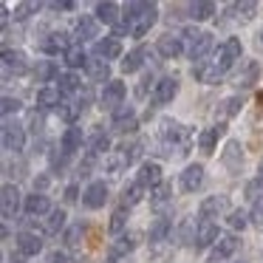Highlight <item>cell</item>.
Wrapping results in <instances>:
<instances>
[{"label":"cell","instance_id":"cell-11","mask_svg":"<svg viewBox=\"0 0 263 263\" xmlns=\"http://www.w3.org/2000/svg\"><path fill=\"white\" fill-rule=\"evenodd\" d=\"M221 161L232 176H238L240 167H243V147H240V142H235V139L227 142V147H223V153H221Z\"/></svg>","mask_w":263,"mask_h":263},{"label":"cell","instance_id":"cell-38","mask_svg":"<svg viewBox=\"0 0 263 263\" xmlns=\"http://www.w3.org/2000/svg\"><path fill=\"white\" fill-rule=\"evenodd\" d=\"M88 153H91V156H97V159H99V156H108L110 153V139H108V133H102V130H99V133H93V136H91V142H88Z\"/></svg>","mask_w":263,"mask_h":263},{"label":"cell","instance_id":"cell-46","mask_svg":"<svg viewBox=\"0 0 263 263\" xmlns=\"http://www.w3.org/2000/svg\"><path fill=\"white\" fill-rule=\"evenodd\" d=\"M249 221L255 223L257 229H263V198L255 201V206H252V212H249Z\"/></svg>","mask_w":263,"mask_h":263},{"label":"cell","instance_id":"cell-6","mask_svg":"<svg viewBox=\"0 0 263 263\" xmlns=\"http://www.w3.org/2000/svg\"><path fill=\"white\" fill-rule=\"evenodd\" d=\"M23 147H26V130H23V125L6 119V122H3V150L17 156V153H23Z\"/></svg>","mask_w":263,"mask_h":263},{"label":"cell","instance_id":"cell-22","mask_svg":"<svg viewBox=\"0 0 263 263\" xmlns=\"http://www.w3.org/2000/svg\"><path fill=\"white\" fill-rule=\"evenodd\" d=\"M227 14H229V20L232 23H249L252 17L257 14V3H252V0H243V3H232V6L227 9Z\"/></svg>","mask_w":263,"mask_h":263},{"label":"cell","instance_id":"cell-53","mask_svg":"<svg viewBox=\"0 0 263 263\" xmlns=\"http://www.w3.org/2000/svg\"><path fill=\"white\" fill-rule=\"evenodd\" d=\"M65 198L74 201V198H77V187H68V190H65Z\"/></svg>","mask_w":263,"mask_h":263},{"label":"cell","instance_id":"cell-7","mask_svg":"<svg viewBox=\"0 0 263 263\" xmlns=\"http://www.w3.org/2000/svg\"><path fill=\"white\" fill-rule=\"evenodd\" d=\"M125 93H127L125 82L110 80L108 85L102 88V97H99V102H102V108H105V110H119L122 105H125Z\"/></svg>","mask_w":263,"mask_h":263},{"label":"cell","instance_id":"cell-43","mask_svg":"<svg viewBox=\"0 0 263 263\" xmlns=\"http://www.w3.org/2000/svg\"><path fill=\"white\" fill-rule=\"evenodd\" d=\"M246 195H249V198H255V201L263 195V167L257 170V176L249 181V187H246Z\"/></svg>","mask_w":263,"mask_h":263},{"label":"cell","instance_id":"cell-26","mask_svg":"<svg viewBox=\"0 0 263 263\" xmlns=\"http://www.w3.org/2000/svg\"><path fill=\"white\" fill-rule=\"evenodd\" d=\"M46 212H51V201H48V195L34 193V195H29V198H26V215L40 218V215H46Z\"/></svg>","mask_w":263,"mask_h":263},{"label":"cell","instance_id":"cell-17","mask_svg":"<svg viewBox=\"0 0 263 263\" xmlns=\"http://www.w3.org/2000/svg\"><path fill=\"white\" fill-rule=\"evenodd\" d=\"M159 54L164 60H176L178 54H184V40H181V34H161L159 37Z\"/></svg>","mask_w":263,"mask_h":263},{"label":"cell","instance_id":"cell-54","mask_svg":"<svg viewBox=\"0 0 263 263\" xmlns=\"http://www.w3.org/2000/svg\"><path fill=\"white\" fill-rule=\"evenodd\" d=\"M255 43H257V48H263V29L257 31V40H255Z\"/></svg>","mask_w":263,"mask_h":263},{"label":"cell","instance_id":"cell-15","mask_svg":"<svg viewBox=\"0 0 263 263\" xmlns=\"http://www.w3.org/2000/svg\"><path fill=\"white\" fill-rule=\"evenodd\" d=\"M114 130L116 133H130L136 130V110H133V105H122L119 110H114Z\"/></svg>","mask_w":263,"mask_h":263},{"label":"cell","instance_id":"cell-19","mask_svg":"<svg viewBox=\"0 0 263 263\" xmlns=\"http://www.w3.org/2000/svg\"><path fill=\"white\" fill-rule=\"evenodd\" d=\"M218 223L215 221H198V235H195V249H206V246L218 243Z\"/></svg>","mask_w":263,"mask_h":263},{"label":"cell","instance_id":"cell-9","mask_svg":"<svg viewBox=\"0 0 263 263\" xmlns=\"http://www.w3.org/2000/svg\"><path fill=\"white\" fill-rule=\"evenodd\" d=\"M85 108H88V91H80L77 97L63 99V105L57 108V114L63 116L65 122H77V116H80Z\"/></svg>","mask_w":263,"mask_h":263},{"label":"cell","instance_id":"cell-4","mask_svg":"<svg viewBox=\"0 0 263 263\" xmlns=\"http://www.w3.org/2000/svg\"><path fill=\"white\" fill-rule=\"evenodd\" d=\"M181 40H184V54L190 60H201L212 48V34L204 29H195V26L181 31Z\"/></svg>","mask_w":263,"mask_h":263},{"label":"cell","instance_id":"cell-36","mask_svg":"<svg viewBox=\"0 0 263 263\" xmlns=\"http://www.w3.org/2000/svg\"><path fill=\"white\" fill-rule=\"evenodd\" d=\"M97 20L105 26H116L119 23V6L116 3H97Z\"/></svg>","mask_w":263,"mask_h":263},{"label":"cell","instance_id":"cell-12","mask_svg":"<svg viewBox=\"0 0 263 263\" xmlns=\"http://www.w3.org/2000/svg\"><path fill=\"white\" fill-rule=\"evenodd\" d=\"M105 201H108V184L105 181L88 184V190L82 193V204H85L88 210H99V206H105Z\"/></svg>","mask_w":263,"mask_h":263},{"label":"cell","instance_id":"cell-55","mask_svg":"<svg viewBox=\"0 0 263 263\" xmlns=\"http://www.w3.org/2000/svg\"><path fill=\"white\" fill-rule=\"evenodd\" d=\"M257 105H263V93H257Z\"/></svg>","mask_w":263,"mask_h":263},{"label":"cell","instance_id":"cell-5","mask_svg":"<svg viewBox=\"0 0 263 263\" xmlns=\"http://www.w3.org/2000/svg\"><path fill=\"white\" fill-rule=\"evenodd\" d=\"M139 153H142V144H122V147H116V150H110L108 156H105V167H108V173H122V170H127V167L133 164V161L139 159Z\"/></svg>","mask_w":263,"mask_h":263},{"label":"cell","instance_id":"cell-20","mask_svg":"<svg viewBox=\"0 0 263 263\" xmlns=\"http://www.w3.org/2000/svg\"><path fill=\"white\" fill-rule=\"evenodd\" d=\"M235 249H238V238H235V235H221V238H218V243L212 246L210 263H223Z\"/></svg>","mask_w":263,"mask_h":263},{"label":"cell","instance_id":"cell-40","mask_svg":"<svg viewBox=\"0 0 263 263\" xmlns=\"http://www.w3.org/2000/svg\"><path fill=\"white\" fill-rule=\"evenodd\" d=\"M142 193H144V187L139 181H133L130 187H125V193H122V204H125V206L139 204V201H142Z\"/></svg>","mask_w":263,"mask_h":263},{"label":"cell","instance_id":"cell-31","mask_svg":"<svg viewBox=\"0 0 263 263\" xmlns=\"http://www.w3.org/2000/svg\"><path fill=\"white\" fill-rule=\"evenodd\" d=\"M144 57H150V51H147L144 46H136L125 60H122V71H125V74H133V71H139V68L144 65Z\"/></svg>","mask_w":263,"mask_h":263},{"label":"cell","instance_id":"cell-34","mask_svg":"<svg viewBox=\"0 0 263 263\" xmlns=\"http://www.w3.org/2000/svg\"><path fill=\"white\" fill-rule=\"evenodd\" d=\"M119 54H122L119 37H105V40L97 43V57H102V60H116Z\"/></svg>","mask_w":263,"mask_h":263},{"label":"cell","instance_id":"cell-13","mask_svg":"<svg viewBox=\"0 0 263 263\" xmlns=\"http://www.w3.org/2000/svg\"><path fill=\"white\" fill-rule=\"evenodd\" d=\"M176 93H178V80H173V77H164V80H159L156 82V88H153V105H167V102H173L176 99Z\"/></svg>","mask_w":263,"mask_h":263},{"label":"cell","instance_id":"cell-48","mask_svg":"<svg viewBox=\"0 0 263 263\" xmlns=\"http://www.w3.org/2000/svg\"><path fill=\"white\" fill-rule=\"evenodd\" d=\"M37 9H40V3H20V6L14 9V20H26L29 12H37Z\"/></svg>","mask_w":263,"mask_h":263},{"label":"cell","instance_id":"cell-35","mask_svg":"<svg viewBox=\"0 0 263 263\" xmlns=\"http://www.w3.org/2000/svg\"><path fill=\"white\" fill-rule=\"evenodd\" d=\"M170 201H173V187H170V184H159V187H156L153 190V193H150V204H153V210H164V206L167 204H170Z\"/></svg>","mask_w":263,"mask_h":263},{"label":"cell","instance_id":"cell-56","mask_svg":"<svg viewBox=\"0 0 263 263\" xmlns=\"http://www.w3.org/2000/svg\"><path fill=\"white\" fill-rule=\"evenodd\" d=\"M240 263H243V260H240Z\"/></svg>","mask_w":263,"mask_h":263},{"label":"cell","instance_id":"cell-18","mask_svg":"<svg viewBox=\"0 0 263 263\" xmlns=\"http://www.w3.org/2000/svg\"><path fill=\"white\" fill-rule=\"evenodd\" d=\"M136 181L142 184L144 190H150V193H153L159 184H164V181H161V167L156 164V161H144L142 170H139V178H136Z\"/></svg>","mask_w":263,"mask_h":263},{"label":"cell","instance_id":"cell-50","mask_svg":"<svg viewBox=\"0 0 263 263\" xmlns=\"http://www.w3.org/2000/svg\"><path fill=\"white\" fill-rule=\"evenodd\" d=\"M238 108H240V99L238 97H229L227 102H223V114H227V116H235V114H238Z\"/></svg>","mask_w":263,"mask_h":263},{"label":"cell","instance_id":"cell-2","mask_svg":"<svg viewBox=\"0 0 263 263\" xmlns=\"http://www.w3.org/2000/svg\"><path fill=\"white\" fill-rule=\"evenodd\" d=\"M159 20V6L156 3H127L125 6V23L122 26H116V34L114 37H119L122 31H127L130 37H144L150 29H153V23Z\"/></svg>","mask_w":263,"mask_h":263},{"label":"cell","instance_id":"cell-27","mask_svg":"<svg viewBox=\"0 0 263 263\" xmlns=\"http://www.w3.org/2000/svg\"><path fill=\"white\" fill-rule=\"evenodd\" d=\"M170 232H173V221L170 218H159V221L150 227V246H164V240L170 238Z\"/></svg>","mask_w":263,"mask_h":263},{"label":"cell","instance_id":"cell-41","mask_svg":"<svg viewBox=\"0 0 263 263\" xmlns=\"http://www.w3.org/2000/svg\"><path fill=\"white\" fill-rule=\"evenodd\" d=\"M65 227V212L63 210H54L51 215H48V223H46V232H51V235H57L60 229Z\"/></svg>","mask_w":263,"mask_h":263},{"label":"cell","instance_id":"cell-3","mask_svg":"<svg viewBox=\"0 0 263 263\" xmlns=\"http://www.w3.org/2000/svg\"><path fill=\"white\" fill-rule=\"evenodd\" d=\"M190 142H193V133L184 125H178L176 119H161V150H159L161 156L181 159V156L190 153Z\"/></svg>","mask_w":263,"mask_h":263},{"label":"cell","instance_id":"cell-45","mask_svg":"<svg viewBox=\"0 0 263 263\" xmlns=\"http://www.w3.org/2000/svg\"><path fill=\"white\" fill-rule=\"evenodd\" d=\"M246 223H249V215H246L243 210H235V212H229V227H232V229H243Z\"/></svg>","mask_w":263,"mask_h":263},{"label":"cell","instance_id":"cell-30","mask_svg":"<svg viewBox=\"0 0 263 263\" xmlns=\"http://www.w3.org/2000/svg\"><path fill=\"white\" fill-rule=\"evenodd\" d=\"M227 133V125H215V127H206L204 133L198 136V147L204 150V153H212L215 150V144H218V139Z\"/></svg>","mask_w":263,"mask_h":263},{"label":"cell","instance_id":"cell-14","mask_svg":"<svg viewBox=\"0 0 263 263\" xmlns=\"http://www.w3.org/2000/svg\"><path fill=\"white\" fill-rule=\"evenodd\" d=\"M0 201H3V218L6 221H12V218H17V212H20V190L14 187V184H6L3 187V195H0Z\"/></svg>","mask_w":263,"mask_h":263},{"label":"cell","instance_id":"cell-25","mask_svg":"<svg viewBox=\"0 0 263 263\" xmlns=\"http://www.w3.org/2000/svg\"><path fill=\"white\" fill-rule=\"evenodd\" d=\"M40 249H43L40 235H34V232H20V235H17V252H20L23 257H34Z\"/></svg>","mask_w":263,"mask_h":263},{"label":"cell","instance_id":"cell-39","mask_svg":"<svg viewBox=\"0 0 263 263\" xmlns=\"http://www.w3.org/2000/svg\"><path fill=\"white\" fill-rule=\"evenodd\" d=\"M63 63L68 65V68H82V65H88V57H85V51H82V46H71L68 51L63 54Z\"/></svg>","mask_w":263,"mask_h":263},{"label":"cell","instance_id":"cell-37","mask_svg":"<svg viewBox=\"0 0 263 263\" xmlns=\"http://www.w3.org/2000/svg\"><path fill=\"white\" fill-rule=\"evenodd\" d=\"M212 14H215V3H210V0L190 3L187 6V17H193V20H210Z\"/></svg>","mask_w":263,"mask_h":263},{"label":"cell","instance_id":"cell-52","mask_svg":"<svg viewBox=\"0 0 263 263\" xmlns=\"http://www.w3.org/2000/svg\"><path fill=\"white\" fill-rule=\"evenodd\" d=\"M80 232H82V227H74L68 235H65V243H68V246H77V243H80V240H77V238H80Z\"/></svg>","mask_w":263,"mask_h":263},{"label":"cell","instance_id":"cell-42","mask_svg":"<svg viewBox=\"0 0 263 263\" xmlns=\"http://www.w3.org/2000/svg\"><path fill=\"white\" fill-rule=\"evenodd\" d=\"M257 74H260V68H257V63H246V71L238 77V85H240V88L252 85V82L257 80Z\"/></svg>","mask_w":263,"mask_h":263},{"label":"cell","instance_id":"cell-28","mask_svg":"<svg viewBox=\"0 0 263 263\" xmlns=\"http://www.w3.org/2000/svg\"><path fill=\"white\" fill-rule=\"evenodd\" d=\"M60 105H63V93H60L54 85H46V88L37 91V108L48 110V108H60Z\"/></svg>","mask_w":263,"mask_h":263},{"label":"cell","instance_id":"cell-16","mask_svg":"<svg viewBox=\"0 0 263 263\" xmlns=\"http://www.w3.org/2000/svg\"><path fill=\"white\" fill-rule=\"evenodd\" d=\"M99 31V20L97 17H80L74 26V46H82V43L93 40Z\"/></svg>","mask_w":263,"mask_h":263},{"label":"cell","instance_id":"cell-49","mask_svg":"<svg viewBox=\"0 0 263 263\" xmlns=\"http://www.w3.org/2000/svg\"><path fill=\"white\" fill-rule=\"evenodd\" d=\"M20 110V102L17 99H12V97H3V119H9L12 114H17Z\"/></svg>","mask_w":263,"mask_h":263},{"label":"cell","instance_id":"cell-21","mask_svg":"<svg viewBox=\"0 0 263 263\" xmlns=\"http://www.w3.org/2000/svg\"><path fill=\"white\" fill-rule=\"evenodd\" d=\"M201 184H204V164L184 167V173H181V190L184 193H195V190H201Z\"/></svg>","mask_w":263,"mask_h":263},{"label":"cell","instance_id":"cell-24","mask_svg":"<svg viewBox=\"0 0 263 263\" xmlns=\"http://www.w3.org/2000/svg\"><path fill=\"white\" fill-rule=\"evenodd\" d=\"M85 71H88V77H91L93 82H105L108 85V77H110V65H108V60H102V57H88V65H85Z\"/></svg>","mask_w":263,"mask_h":263},{"label":"cell","instance_id":"cell-44","mask_svg":"<svg viewBox=\"0 0 263 263\" xmlns=\"http://www.w3.org/2000/svg\"><path fill=\"white\" fill-rule=\"evenodd\" d=\"M37 77H40L43 82H48V80H60V74H57V65H54L51 60H46V63H40V68H37Z\"/></svg>","mask_w":263,"mask_h":263},{"label":"cell","instance_id":"cell-51","mask_svg":"<svg viewBox=\"0 0 263 263\" xmlns=\"http://www.w3.org/2000/svg\"><path fill=\"white\" fill-rule=\"evenodd\" d=\"M48 263H74V260H71L68 252H51V255H48Z\"/></svg>","mask_w":263,"mask_h":263},{"label":"cell","instance_id":"cell-1","mask_svg":"<svg viewBox=\"0 0 263 263\" xmlns=\"http://www.w3.org/2000/svg\"><path fill=\"white\" fill-rule=\"evenodd\" d=\"M240 54H243L240 40H238V37H229L227 43L218 46V51L212 54V60H206V63H201V65H195V68H193L195 80L204 82V85H218V82L229 74V68L240 60Z\"/></svg>","mask_w":263,"mask_h":263},{"label":"cell","instance_id":"cell-8","mask_svg":"<svg viewBox=\"0 0 263 263\" xmlns=\"http://www.w3.org/2000/svg\"><path fill=\"white\" fill-rule=\"evenodd\" d=\"M71 48V40L65 31H48L46 37L40 40V51L48 54V57H57V54H65Z\"/></svg>","mask_w":263,"mask_h":263},{"label":"cell","instance_id":"cell-23","mask_svg":"<svg viewBox=\"0 0 263 263\" xmlns=\"http://www.w3.org/2000/svg\"><path fill=\"white\" fill-rule=\"evenodd\" d=\"M82 144H85L82 127H68V130L63 133V139H60V147H63L65 156H74L77 150H82Z\"/></svg>","mask_w":263,"mask_h":263},{"label":"cell","instance_id":"cell-10","mask_svg":"<svg viewBox=\"0 0 263 263\" xmlns=\"http://www.w3.org/2000/svg\"><path fill=\"white\" fill-rule=\"evenodd\" d=\"M229 210V198L227 195H210V198L201 201L198 206V221H212V218H218L221 212Z\"/></svg>","mask_w":263,"mask_h":263},{"label":"cell","instance_id":"cell-29","mask_svg":"<svg viewBox=\"0 0 263 263\" xmlns=\"http://www.w3.org/2000/svg\"><path fill=\"white\" fill-rule=\"evenodd\" d=\"M136 238H139L136 232H127V235H122V238L116 240L114 246H110V255H108V263H116V260H119L122 255H127V252H130L133 246H136Z\"/></svg>","mask_w":263,"mask_h":263},{"label":"cell","instance_id":"cell-33","mask_svg":"<svg viewBox=\"0 0 263 263\" xmlns=\"http://www.w3.org/2000/svg\"><path fill=\"white\" fill-rule=\"evenodd\" d=\"M3 68H6V77L12 74H23L26 71V57L20 51H12V48H6V51H3Z\"/></svg>","mask_w":263,"mask_h":263},{"label":"cell","instance_id":"cell-32","mask_svg":"<svg viewBox=\"0 0 263 263\" xmlns=\"http://www.w3.org/2000/svg\"><path fill=\"white\" fill-rule=\"evenodd\" d=\"M57 91L63 93V99H68V97H77V93L82 91V82H80V77L77 74H63L57 80Z\"/></svg>","mask_w":263,"mask_h":263},{"label":"cell","instance_id":"cell-47","mask_svg":"<svg viewBox=\"0 0 263 263\" xmlns=\"http://www.w3.org/2000/svg\"><path fill=\"white\" fill-rule=\"evenodd\" d=\"M122 229H125V210H116L114 215H110V232L119 235Z\"/></svg>","mask_w":263,"mask_h":263}]
</instances>
